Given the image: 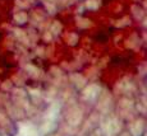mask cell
<instances>
[{"label":"cell","mask_w":147,"mask_h":136,"mask_svg":"<svg viewBox=\"0 0 147 136\" xmlns=\"http://www.w3.org/2000/svg\"><path fill=\"white\" fill-rule=\"evenodd\" d=\"M100 5H101V0H86L84 1V8L91 10V12L97 10L100 8Z\"/></svg>","instance_id":"obj_8"},{"label":"cell","mask_w":147,"mask_h":136,"mask_svg":"<svg viewBox=\"0 0 147 136\" xmlns=\"http://www.w3.org/2000/svg\"><path fill=\"white\" fill-rule=\"evenodd\" d=\"M61 23L60 22H58V21H55L54 23L51 24V27H50V31L49 32L51 33V35H59L60 33V31H61Z\"/></svg>","instance_id":"obj_13"},{"label":"cell","mask_w":147,"mask_h":136,"mask_svg":"<svg viewBox=\"0 0 147 136\" xmlns=\"http://www.w3.org/2000/svg\"><path fill=\"white\" fill-rule=\"evenodd\" d=\"M68 45H70V46H74V45L78 43V36L77 33H69V35L65 37Z\"/></svg>","instance_id":"obj_14"},{"label":"cell","mask_w":147,"mask_h":136,"mask_svg":"<svg viewBox=\"0 0 147 136\" xmlns=\"http://www.w3.org/2000/svg\"><path fill=\"white\" fill-rule=\"evenodd\" d=\"M138 41V36L136 35V33H133V35L131 36V38L127 41V46L128 47H134V43Z\"/></svg>","instance_id":"obj_17"},{"label":"cell","mask_w":147,"mask_h":136,"mask_svg":"<svg viewBox=\"0 0 147 136\" xmlns=\"http://www.w3.org/2000/svg\"><path fill=\"white\" fill-rule=\"evenodd\" d=\"M59 109H60L59 104L53 103L51 106L47 108L46 113H45V121H55L56 116H58V113H59Z\"/></svg>","instance_id":"obj_3"},{"label":"cell","mask_w":147,"mask_h":136,"mask_svg":"<svg viewBox=\"0 0 147 136\" xmlns=\"http://www.w3.org/2000/svg\"><path fill=\"white\" fill-rule=\"evenodd\" d=\"M118 122H119V121H117L115 118H113V120L107 121V123H106V126H105L106 134H109V135L117 134V132L120 130V125L118 123Z\"/></svg>","instance_id":"obj_4"},{"label":"cell","mask_w":147,"mask_h":136,"mask_svg":"<svg viewBox=\"0 0 147 136\" xmlns=\"http://www.w3.org/2000/svg\"><path fill=\"white\" fill-rule=\"evenodd\" d=\"M120 136H131V135H129V134H128V132H124V134H121Z\"/></svg>","instance_id":"obj_23"},{"label":"cell","mask_w":147,"mask_h":136,"mask_svg":"<svg viewBox=\"0 0 147 136\" xmlns=\"http://www.w3.org/2000/svg\"><path fill=\"white\" fill-rule=\"evenodd\" d=\"M35 135H36V129L31 123L23 125L19 129V136H35Z\"/></svg>","instance_id":"obj_5"},{"label":"cell","mask_w":147,"mask_h":136,"mask_svg":"<svg viewBox=\"0 0 147 136\" xmlns=\"http://www.w3.org/2000/svg\"><path fill=\"white\" fill-rule=\"evenodd\" d=\"M132 13H133L134 18L138 19V21H140V19H142L143 17H145V10L141 9L138 5H133V7H132Z\"/></svg>","instance_id":"obj_12"},{"label":"cell","mask_w":147,"mask_h":136,"mask_svg":"<svg viewBox=\"0 0 147 136\" xmlns=\"http://www.w3.org/2000/svg\"><path fill=\"white\" fill-rule=\"evenodd\" d=\"M129 23H131V19H129L128 17H124V18L119 19V21L115 23V25H117V27H119V28H121V27H125V25H128Z\"/></svg>","instance_id":"obj_15"},{"label":"cell","mask_w":147,"mask_h":136,"mask_svg":"<svg viewBox=\"0 0 147 136\" xmlns=\"http://www.w3.org/2000/svg\"><path fill=\"white\" fill-rule=\"evenodd\" d=\"M13 32H14V36H16L19 41H22L23 43H28V41H30V39H28L27 35H26V31L21 29V28H14Z\"/></svg>","instance_id":"obj_9"},{"label":"cell","mask_w":147,"mask_h":136,"mask_svg":"<svg viewBox=\"0 0 147 136\" xmlns=\"http://www.w3.org/2000/svg\"><path fill=\"white\" fill-rule=\"evenodd\" d=\"M7 122H8V121H7V118H4V117H3V115H1V113H0V123H1V125H5Z\"/></svg>","instance_id":"obj_21"},{"label":"cell","mask_w":147,"mask_h":136,"mask_svg":"<svg viewBox=\"0 0 147 136\" xmlns=\"http://www.w3.org/2000/svg\"><path fill=\"white\" fill-rule=\"evenodd\" d=\"M16 4L18 5V7H21V8H28V5H30L27 1L24 3V1H22V0H16Z\"/></svg>","instance_id":"obj_19"},{"label":"cell","mask_w":147,"mask_h":136,"mask_svg":"<svg viewBox=\"0 0 147 136\" xmlns=\"http://www.w3.org/2000/svg\"><path fill=\"white\" fill-rule=\"evenodd\" d=\"M100 90L101 88L97 85V84H90V85H87V88L83 90V98L87 99V101H91L94 102L96 98H97V95L100 94Z\"/></svg>","instance_id":"obj_1"},{"label":"cell","mask_w":147,"mask_h":136,"mask_svg":"<svg viewBox=\"0 0 147 136\" xmlns=\"http://www.w3.org/2000/svg\"><path fill=\"white\" fill-rule=\"evenodd\" d=\"M81 120H82V111L80 108L72 109L69 112V115H68V122H69V125H72V126L78 125L81 122Z\"/></svg>","instance_id":"obj_2"},{"label":"cell","mask_w":147,"mask_h":136,"mask_svg":"<svg viewBox=\"0 0 147 136\" xmlns=\"http://www.w3.org/2000/svg\"><path fill=\"white\" fill-rule=\"evenodd\" d=\"M44 39H45L46 42H50V41L53 39V35H51L50 32H46V33L44 35Z\"/></svg>","instance_id":"obj_20"},{"label":"cell","mask_w":147,"mask_h":136,"mask_svg":"<svg viewBox=\"0 0 147 136\" xmlns=\"http://www.w3.org/2000/svg\"><path fill=\"white\" fill-rule=\"evenodd\" d=\"M55 127H56V123L54 121H45L44 125L41 126V131L44 134H49L53 130H55Z\"/></svg>","instance_id":"obj_11"},{"label":"cell","mask_w":147,"mask_h":136,"mask_svg":"<svg viewBox=\"0 0 147 136\" xmlns=\"http://www.w3.org/2000/svg\"><path fill=\"white\" fill-rule=\"evenodd\" d=\"M28 21V15L26 12H17L14 14V22L17 24H24Z\"/></svg>","instance_id":"obj_10"},{"label":"cell","mask_w":147,"mask_h":136,"mask_svg":"<svg viewBox=\"0 0 147 136\" xmlns=\"http://www.w3.org/2000/svg\"><path fill=\"white\" fill-rule=\"evenodd\" d=\"M132 101L131 99H123V101L120 102V107H132Z\"/></svg>","instance_id":"obj_18"},{"label":"cell","mask_w":147,"mask_h":136,"mask_svg":"<svg viewBox=\"0 0 147 136\" xmlns=\"http://www.w3.org/2000/svg\"><path fill=\"white\" fill-rule=\"evenodd\" d=\"M44 4H45V8H46V10L50 14H55L56 13V5L55 4H51V3H44Z\"/></svg>","instance_id":"obj_16"},{"label":"cell","mask_w":147,"mask_h":136,"mask_svg":"<svg viewBox=\"0 0 147 136\" xmlns=\"http://www.w3.org/2000/svg\"><path fill=\"white\" fill-rule=\"evenodd\" d=\"M76 24L77 27L82 28V29H86V28H90L92 25V22L90 21L88 18H83V17H77L76 18Z\"/></svg>","instance_id":"obj_6"},{"label":"cell","mask_w":147,"mask_h":136,"mask_svg":"<svg viewBox=\"0 0 147 136\" xmlns=\"http://www.w3.org/2000/svg\"><path fill=\"white\" fill-rule=\"evenodd\" d=\"M44 3H51V4H55L56 0H44Z\"/></svg>","instance_id":"obj_22"},{"label":"cell","mask_w":147,"mask_h":136,"mask_svg":"<svg viewBox=\"0 0 147 136\" xmlns=\"http://www.w3.org/2000/svg\"><path fill=\"white\" fill-rule=\"evenodd\" d=\"M53 136H56V135H53Z\"/></svg>","instance_id":"obj_24"},{"label":"cell","mask_w":147,"mask_h":136,"mask_svg":"<svg viewBox=\"0 0 147 136\" xmlns=\"http://www.w3.org/2000/svg\"><path fill=\"white\" fill-rule=\"evenodd\" d=\"M143 130V121L140 120V121H136V122H133L131 125V132L133 134L134 136H138L142 132Z\"/></svg>","instance_id":"obj_7"}]
</instances>
